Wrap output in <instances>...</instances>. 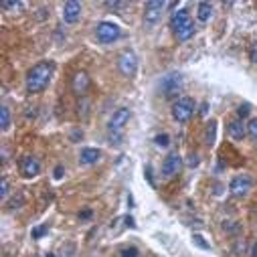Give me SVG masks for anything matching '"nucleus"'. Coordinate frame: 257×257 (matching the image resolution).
I'll list each match as a JSON object with an SVG mask.
<instances>
[{"label":"nucleus","mask_w":257,"mask_h":257,"mask_svg":"<svg viewBox=\"0 0 257 257\" xmlns=\"http://www.w3.org/2000/svg\"><path fill=\"white\" fill-rule=\"evenodd\" d=\"M47 257H53V253H47Z\"/></svg>","instance_id":"31"},{"label":"nucleus","mask_w":257,"mask_h":257,"mask_svg":"<svg viewBox=\"0 0 257 257\" xmlns=\"http://www.w3.org/2000/svg\"><path fill=\"white\" fill-rule=\"evenodd\" d=\"M138 253H140V251H138L136 247H123V249L119 251L121 257H138Z\"/></svg>","instance_id":"20"},{"label":"nucleus","mask_w":257,"mask_h":257,"mask_svg":"<svg viewBox=\"0 0 257 257\" xmlns=\"http://www.w3.org/2000/svg\"><path fill=\"white\" fill-rule=\"evenodd\" d=\"M7 195H9V180L3 178V186H0V197L7 199Z\"/></svg>","instance_id":"25"},{"label":"nucleus","mask_w":257,"mask_h":257,"mask_svg":"<svg viewBox=\"0 0 257 257\" xmlns=\"http://www.w3.org/2000/svg\"><path fill=\"white\" fill-rule=\"evenodd\" d=\"M53 174H55V178L59 180V178H63V174H65V168L59 164V166H55V172H53Z\"/></svg>","instance_id":"27"},{"label":"nucleus","mask_w":257,"mask_h":257,"mask_svg":"<svg viewBox=\"0 0 257 257\" xmlns=\"http://www.w3.org/2000/svg\"><path fill=\"white\" fill-rule=\"evenodd\" d=\"M251 184H253V180H251L249 174H239V176H235V178L231 180L229 190H231L233 197H245L247 192L251 190Z\"/></svg>","instance_id":"8"},{"label":"nucleus","mask_w":257,"mask_h":257,"mask_svg":"<svg viewBox=\"0 0 257 257\" xmlns=\"http://www.w3.org/2000/svg\"><path fill=\"white\" fill-rule=\"evenodd\" d=\"M63 19H65V23H69V25H75L81 19V5L75 3V0L65 3V7H63Z\"/></svg>","instance_id":"12"},{"label":"nucleus","mask_w":257,"mask_h":257,"mask_svg":"<svg viewBox=\"0 0 257 257\" xmlns=\"http://www.w3.org/2000/svg\"><path fill=\"white\" fill-rule=\"evenodd\" d=\"M162 9H164V3H158V0H150V3L146 5V11H144V25H146V27H154V25L160 21Z\"/></svg>","instance_id":"10"},{"label":"nucleus","mask_w":257,"mask_h":257,"mask_svg":"<svg viewBox=\"0 0 257 257\" xmlns=\"http://www.w3.org/2000/svg\"><path fill=\"white\" fill-rule=\"evenodd\" d=\"M207 113H209V103L205 101V103L201 105V115H203V117H207Z\"/></svg>","instance_id":"28"},{"label":"nucleus","mask_w":257,"mask_h":257,"mask_svg":"<svg viewBox=\"0 0 257 257\" xmlns=\"http://www.w3.org/2000/svg\"><path fill=\"white\" fill-rule=\"evenodd\" d=\"M9 125H11V111H9L7 105H3V107H0V127L7 132Z\"/></svg>","instance_id":"17"},{"label":"nucleus","mask_w":257,"mask_h":257,"mask_svg":"<svg viewBox=\"0 0 257 257\" xmlns=\"http://www.w3.org/2000/svg\"><path fill=\"white\" fill-rule=\"evenodd\" d=\"M170 25H172V31H174L178 41H188L192 35H195V23H192L188 11H184V9H180L172 15Z\"/></svg>","instance_id":"2"},{"label":"nucleus","mask_w":257,"mask_h":257,"mask_svg":"<svg viewBox=\"0 0 257 257\" xmlns=\"http://www.w3.org/2000/svg\"><path fill=\"white\" fill-rule=\"evenodd\" d=\"M211 15H213V5H209V3H199L197 5V17H199V21L207 23L211 19Z\"/></svg>","instance_id":"16"},{"label":"nucleus","mask_w":257,"mask_h":257,"mask_svg":"<svg viewBox=\"0 0 257 257\" xmlns=\"http://www.w3.org/2000/svg\"><path fill=\"white\" fill-rule=\"evenodd\" d=\"M23 3H21V0H15V3H13V0H5V3H3V9L5 11H23Z\"/></svg>","instance_id":"18"},{"label":"nucleus","mask_w":257,"mask_h":257,"mask_svg":"<svg viewBox=\"0 0 257 257\" xmlns=\"http://www.w3.org/2000/svg\"><path fill=\"white\" fill-rule=\"evenodd\" d=\"M130 117H132V111L127 109V107H119V109H115V113H113V115H111V119H109V132L119 134V132L123 130V127L127 125Z\"/></svg>","instance_id":"7"},{"label":"nucleus","mask_w":257,"mask_h":257,"mask_svg":"<svg viewBox=\"0 0 257 257\" xmlns=\"http://www.w3.org/2000/svg\"><path fill=\"white\" fill-rule=\"evenodd\" d=\"M89 85H91V79H89V75H87L85 71H77V73L73 75V81H71V89H73V93H77V95H85L87 89H89Z\"/></svg>","instance_id":"11"},{"label":"nucleus","mask_w":257,"mask_h":257,"mask_svg":"<svg viewBox=\"0 0 257 257\" xmlns=\"http://www.w3.org/2000/svg\"><path fill=\"white\" fill-rule=\"evenodd\" d=\"M253 257H257V243H255V247H253Z\"/></svg>","instance_id":"30"},{"label":"nucleus","mask_w":257,"mask_h":257,"mask_svg":"<svg viewBox=\"0 0 257 257\" xmlns=\"http://www.w3.org/2000/svg\"><path fill=\"white\" fill-rule=\"evenodd\" d=\"M79 217L81 219H87V217H91V211H83V213H79Z\"/></svg>","instance_id":"29"},{"label":"nucleus","mask_w":257,"mask_h":257,"mask_svg":"<svg viewBox=\"0 0 257 257\" xmlns=\"http://www.w3.org/2000/svg\"><path fill=\"white\" fill-rule=\"evenodd\" d=\"M39 172H41V164H39V160L35 156H27V158L21 160V174L25 178H33Z\"/></svg>","instance_id":"13"},{"label":"nucleus","mask_w":257,"mask_h":257,"mask_svg":"<svg viewBox=\"0 0 257 257\" xmlns=\"http://www.w3.org/2000/svg\"><path fill=\"white\" fill-rule=\"evenodd\" d=\"M47 231H49V227H47V225H43V227H37V229L33 231V237H35V239H39V237H43Z\"/></svg>","instance_id":"24"},{"label":"nucleus","mask_w":257,"mask_h":257,"mask_svg":"<svg viewBox=\"0 0 257 257\" xmlns=\"http://www.w3.org/2000/svg\"><path fill=\"white\" fill-rule=\"evenodd\" d=\"M101 158V150L99 148H83L81 150V162L83 164H95Z\"/></svg>","instance_id":"15"},{"label":"nucleus","mask_w":257,"mask_h":257,"mask_svg":"<svg viewBox=\"0 0 257 257\" xmlns=\"http://www.w3.org/2000/svg\"><path fill=\"white\" fill-rule=\"evenodd\" d=\"M182 89V75L180 73H168L160 81V91L164 97H172Z\"/></svg>","instance_id":"6"},{"label":"nucleus","mask_w":257,"mask_h":257,"mask_svg":"<svg viewBox=\"0 0 257 257\" xmlns=\"http://www.w3.org/2000/svg\"><path fill=\"white\" fill-rule=\"evenodd\" d=\"M195 109H197V103L192 97H178L174 103H172V117L178 121V123H186L192 115H195Z\"/></svg>","instance_id":"3"},{"label":"nucleus","mask_w":257,"mask_h":257,"mask_svg":"<svg viewBox=\"0 0 257 257\" xmlns=\"http://www.w3.org/2000/svg\"><path fill=\"white\" fill-rule=\"evenodd\" d=\"M95 35H97V39H99L101 43L109 45V43H115V41L121 37V31H119V27H117L115 23L103 21V23H99V25H97Z\"/></svg>","instance_id":"5"},{"label":"nucleus","mask_w":257,"mask_h":257,"mask_svg":"<svg viewBox=\"0 0 257 257\" xmlns=\"http://www.w3.org/2000/svg\"><path fill=\"white\" fill-rule=\"evenodd\" d=\"M245 115H249V105L247 103H243V105H239V109H237V117H245Z\"/></svg>","instance_id":"23"},{"label":"nucleus","mask_w":257,"mask_h":257,"mask_svg":"<svg viewBox=\"0 0 257 257\" xmlns=\"http://www.w3.org/2000/svg\"><path fill=\"white\" fill-rule=\"evenodd\" d=\"M180 170H182V158H180V154L178 152L168 154L164 158V162H162V174H164V178H172Z\"/></svg>","instance_id":"9"},{"label":"nucleus","mask_w":257,"mask_h":257,"mask_svg":"<svg viewBox=\"0 0 257 257\" xmlns=\"http://www.w3.org/2000/svg\"><path fill=\"white\" fill-rule=\"evenodd\" d=\"M229 134H231V138H235V140H243V138L247 136V125L243 123L241 117H235V119L229 121Z\"/></svg>","instance_id":"14"},{"label":"nucleus","mask_w":257,"mask_h":257,"mask_svg":"<svg viewBox=\"0 0 257 257\" xmlns=\"http://www.w3.org/2000/svg\"><path fill=\"white\" fill-rule=\"evenodd\" d=\"M117 69L123 77H134L138 71V57L132 51H123L117 59Z\"/></svg>","instance_id":"4"},{"label":"nucleus","mask_w":257,"mask_h":257,"mask_svg":"<svg viewBox=\"0 0 257 257\" xmlns=\"http://www.w3.org/2000/svg\"><path fill=\"white\" fill-rule=\"evenodd\" d=\"M53 71H55V63L53 61L37 63L27 75V91L29 93H41L49 85V81L53 77Z\"/></svg>","instance_id":"1"},{"label":"nucleus","mask_w":257,"mask_h":257,"mask_svg":"<svg viewBox=\"0 0 257 257\" xmlns=\"http://www.w3.org/2000/svg\"><path fill=\"white\" fill-rule=\"evenodd\" d=\"M154 142H156L158 146H162V148H164V146H168V144H170V138H168V134H158V136L154 138Z\"/></svg>","instance_id":"21"},{"label":"nucleus","mask_w":257,"mask_h":257,"mask_svg":"<svg viewBox=\"0 0 257 257\" xmlns=\"http://www.w3.org/2000/svg\"><path fill=\"white\" fill-rule=\"evenodd\" d=\"M192 241H195V243H197L199 247H203V249H209V243H205L201 235H192Z\"/></svg>","instance_id":"26"},{"label":"nucleus","mask_w":257,"mask_h":257,"mask_svg":"<svg viewBox=\"0 0 257 257\" xmlns=\"http://www.w3.org/2000/svg\"><path fill=\"white\" fill-rule=\"evenodd\" d=\"M249 61L251 63H257V43H253L249 47Z\"/></svg>","instance_id":"22"},{"label":"nucleus","mask_w":257,"mask_h":257,"mask_svg":"<svg viewBox=\"0 0 257 257\" xmlns=\"http://www.w3.org/2000/svg\"><path fill=\"white\" fill-rule=\"evenodd\" d=\"M247 134H249L251 140H257V117L249 119V123H247Z\"/></svg>","instance_id":"19"}]
</instances>
